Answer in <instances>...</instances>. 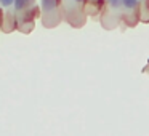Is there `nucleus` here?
Returning a JSON list of instances; mask_svg holds the SVG:
<instances>
[{"label":"nucleus","instance_id":"f03ea898","mask_svg":"<svg viewBox=\"0 0 149 136\" xmlns=\"http://www.w3.org/2000/svg\"><path fill=\"white\" fill-rule=\"evenodd\" d=\"M122 5L127 10H135L138 7V0H122Z\"/></svg>","mask_w":149,"mask_h":136},{"label":"nucleus","instance_id":"f257e3e1","mask_svg":"<svg viewBox=\"0 0 149 136\" xmlns=\"http://www.w3.org/2000/svg\"><path fill=\"white\" fill-rule=\"evenodd\" d=\"M56 5H58V0H42V8H43V11H47V13H50V11L55 10Z\"/></svg>","mask_w":149,"mask_h":136},{"label":"nucleus","instance_id":"39448f33","mask_svg":"<svg viewBox=\"0 0 149 136\" xmlns=\"http://www.w3.org/2000/svg\"><path fill=\"white\" fill-rule=\"evenodd\" d=\"M13 2H15V0H0V3L3 5V7H10Z\"/></svg>","mask_w":149,"mask_h":136},{"label":"nucleus","instance_id":"0eeeda50","mask_svg":"<svg viewBox=\"0 0 149 136\" xmlns=\"http://www.w3.org/2000/svg\"><path fill=\"white\" fill-rule=\"evenodd\" d=\"M75 2H84V0H75Z\"/></svg>","mask_w":149,"mask_h":136},{"label":"nucleus","instance_id":"7ed1b4c3","mask_svg":"<svg viewBox=\"0 0 149 136\" xmlns=\"http://www.w3.org/2000/svg\"><path fill=\"white\" fill-rule=\"evenodd\" d=\"M13 3H15V8H16L18 11H21L27 5V0H15Z\"/></svg>","mask_w":149,"mask_h":136},{"label":"nucleus","instance_id":"20e7f679","mask_svg":"<svg viewBox=\"0 0 149 136\" xmlns=\"http://www.w3.org/2000/svg\"><path fill=\"white\" fill-rule=\"evenodd\" d=\"M107 3H109V7H111V8L117 10V8L122 7V0H107Z\"/></svg>","mask_w":149,"mask_h":136},{"label":"nucleus","instance_id":"423d86ee","mask_svg":"<svg viewBox=\"0 0 149 136\" xmlns=\"http://www.w3.org/2000/svg\"><path fill=\"white\" fill-rule=\"evenodd\" d=\"M31 2H34V0H27V3H31Z\"/></svg>","mask_w":149,"mask_h":136}]
</instances>
